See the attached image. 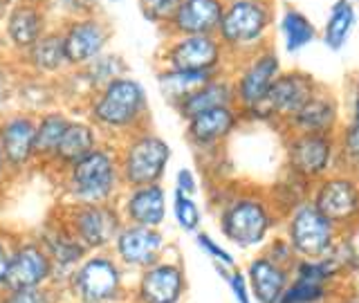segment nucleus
Segmentation results:
<instances>
[{
	"label": "nucleus",
	"mask_w": 359,
	"mask_h": 303,
	"mask_svg": "<svg viewBox=\"0 0 359 303\" xmlns=\"http://www.w3.org/2000/svg\"><path fill=\"white\" fill-rule=\"evenodd\" d=\"M88 115L97 130L133 135L140 130L142 119L149 115V95L137 79L123 74L97 90L90 99Z\"/></svg>",
	"instance_id": "nucleus-1"
},
{
	"label": "nucleus",
	"mask_w": 359,
	"mask_h": 303,
	"mask_svg": "<svg viewBox=\"0 0 359 303\" xmlns=\"http://www.w3.org/2000/svg\"><path fill=\"white\" fill-rule=\"evenodd\" d=\"M119 157L112 149L97 146L65 168V189L74 205H106L121 189Z\"/></svg>",
	"instance_id": "nucleus-2"
},
{
	"label": "nucleus",
	"mask_w": 359,
	"mask_h": 303,
	"mask_svg": "<svg viewBox=\"0 0 359 303\" xmlns=\"http://www.w3.org/2000/svg\"><path fill=\"white\" fill-rule=\"evenodd\" d=\"M117 157L123 187L160 184L171 162V146L151 130H137Z\"/></svg>",
	"instance_id": "nucleus-3"
},
{
	"label": "nucleus",
	"mask_w": 359,
	"mask_h": 303,
	"mask_svg": "<svg viewBox=\"0 0 359 303\" xmlns=\"http://www.w3.org/2000/svg\"><path fill=\"white\" fill-rule=\"evenodd\" d=\"M272 25V7L267 0H238L227 3L216 36L227 52L256 50Z\"/></svg>",
	"instance_id": "nucleus-4"
},
{
	"label": "nucleus",
	"mask_w": 359,
	"mask_h": 303,
	"mask_svg": "<svg viewBox=\"0 0 359 303\" xmlns=\"http://www.w3.org/2000/svg\"><path fill=\"white\" fill-rule=\"evenodd\" d=\"M56 27L61 32L65 61L70 65V70H79V67L95 61L99 54L108 50L112 39V25L101 11L99 14L67 18Z\"/></svg>",
	"instance_id": "nucleus-5"
},
{
	"label": "nucleus",
	"mask_w": 359,
	"mask_h": 303,
	"mask_svg": "<svg viewBox=\"0 0 359 303\" xmlns=\"http://www.w3.org/2000/svg\"><path fill=\"white\" fill-rule=\"evenodd\" d=\"M227 50L216 34H191V36H166L160 50L162 67L184 72H220Z\"/></svg>",
	"instance_id": "nucleus-6"
},
{
	"label": "nucleus",
	"mask_w": 359,
	"mask_h": 303,
	"mask_svg": "<svg viewBox=\"0 0 359 303\" xmlns=\"http://www.w3.org/2000/svg\"><path fill=\"white\" fill-rule=\"evenodd\" d=\"M52 27L54 18L45 0H18L0 18V39H3L7 52L20 56Z\"/></svg>",
	"instance_id": "nucleus-7"
},
{
	"label": "nucleus",
	"mask_w": 359,
	"mask_h": 303,
	"mask_svg": "<svg viewBox=\"0 0 359 303\" xmlns=\"http://www.w3.org/2000/svg\"><path fill=\"white\" fill-rule=\"evenodd\" d=\"M222 234L241 247H252L265 241V236L272 227V216L267 207L256 198L233 200L229 207H224L220 218Z\"/></svg>",
	"instance_id": "nucleus-8"
},
{
	"label": "nucleus",
	"mask_w": 359,
	"mask_h": 303,
	"mask_svg": "<svg viewBox=\"0 0 359 303\" xmlns=\"http://www.w3.org/2000/svg\"><path fill=\"white\" fill-rule=\"evenodd\" d=\"M290 247L303 258H323L334 245V227L312 205H301L290 218Z\"/></svg>",
	"instance_id": "nucleus-9"
},
{
	"label": "nucleus",
	"mask_w": 359,
	"mask_h": 303,
	"mask_svg": "<svg viewBox=\"0 0 359 303\" xmlns=\"http://www.w3.org/2000/svg\"><path fill=\"white\" fill-rule=\"evenodd\" d=\"M121 213L106 202V205H74L70 216V227L74 238L86 250L106 247L115 241L117 231L121 229Z\"/></svg>",
	"instance_id": "nucleus-10"
},
{
	"label": "nucleus",
	"mask_w": 359,
	"mask_h": 303,
	"mask_svg": "<svg viewBox=\"0 0 359 303\" xmlns=\"http://www.w3.org/2000/svg\"><path fill=\"white\" fill-rule=\"evenodd\" d=\"M34 135H36V115L32 112H9L0 119V151L11 171H22L36 160Z\"/></svg>",
	"instance_id": "nucleus-11"
},
{
	"label": "nucleus",
	"mask_w": 359,
	"mask_h": 303,
	"mask_svg": "<svg viewBox=\"0 0 359 303\" xmlns=\"http://www.w3.org/2000/svg\"><path fill=\"white\" fill-rule=\"evenodd\" d=\"M314 97V83L308 74L290 72L278 74L261 106L250 112H258L263 117H292Z\"/></svg>",
	"instance_id": "nucleus-12"
},
{
	"label": "nucleus",
	"mask_w": 359,
	"mask_h": 303,
	"mask_svg": "<svg viewBox=\"0 0 359 303\" xmlns=\"http://www.w3.org/2000/svg\"><path fill=\"white\" fill-rule=\"evenodd\" d=\"M278 74H280L278 56L269 50L258 52L254 59L243 67L238 81L233 83L236 101H238L245 110H254L256 106H261Z\"/></svg>",
	"instance_id": "nucleus-13"
},
{
	"label": "nucleus",
	"mask_w": 359,
	"mask_h": 303,
	"mask_svg": "<svg viewBox=\"0 0 359 303\" xmlns=\"http://www.w3.org/2000/svg\"><path fill=\"white\" fill-rule=\"evenodd\" d=\"M224 5V0H182L162 32L166 36L216 34Z\"/></svg>",
	"instance_id": "nucleus-14"
},
{
	"label": "nucleus",
	"mask_w": 359,
	"mask_h": 303,
	"mask_svg": "<svg viewBox=\"0 0 359 303\" xmlns=\"http://www.w3.org/2000/svg\"><path fill=\"white\" fill-rule=\"evenodd\" d=\"M74 290L83 303H106L119 290V269L106 256L86 261L74 276Z\"/></svg>",
	"instance_id": "nucleus-15"
},
{
	"label": "nucleus",
	"mask_w": 359,
	"mask_h": 303,
	"mask_svg": "<svg viewBox=\"0 0 359 303\" xmlns=\"http://www.w3.org/2000/svg\"><path fill=\"white\" fill-rule=\"evenodd\" d=\"M115 252L126 265L151 267L164 247V236L155 227H140V224H121L115 236Z\"/></svg>",
	"instance_id": "nucleus-16"
},
{
	"label": "nucleus",
	"mask_w": 359,
	"mask_h": 303,
	"mask_svg": "<svg viewBox=\"0 0 359 303\" xmlns=\"http://www.w3.org/2000/svg\"><path fill=\"white\" fill-rule=\"evenodd\" d=\"M128 194L121 202V220L140 227H160L166 218V191L162 184L126 187Z\"/></svg>",
	"instance_id": "nucleus-17"
},
{
	"label": "nucleus",
	"mask_w": 359,
	"mask_h": 303,
	"mask_svg": "<svg viewBox=\"0 0 359 303\" xmlns=\"http://www.w3.org/2000/svg\"><path fill=\"white\" fill-rule=\"evenodd\" d=\"M16 61L25 67V70H29L34 76H41V79H52V76H61L70 72V65L65 61L63 39L56 25L45 32L27 52L16 56Z\"/></svg>",
	"instance_id": "nucleus-18"
},
{
	"label": "nucleus",
	"mask_w": 359,
	"mask_h": 303,
	"mask_svg": "<svg viewBox=\"0 0 359 303\" xmlns=\"http://www.w3.org/2000/svg\"><path fill=\"white\" fill-rule=\"evenodd\" d=\"M52 269V258L39 245H22L9 256L7 274L3 283L14 290H32L39 288L48 278Z\"/></svg>",
	"instance_id": "nucleus-19"
},
{
	"label": "nucleus",
	"mask_w": 359,
	"mask_h": 303,
	"mask_svg": "<svg viewBox=\"0 0 359 303\" xmlns=\"http://www.w3.org/2000/svg\"><path fill=\"white\" fill-rule=\"evenodd\" d=\"M314 209L323 218L334 222H348L359 213V189L348 177H332L317 189Z\"/></svg>",
	"instance_id": "nucleus-20"
},
{
	"label": "nucleus",
	"mask_w": 359,
	"mask_h": 303,
	"mask_svg": "<svg viewBox=\"0 0 359 303\" xmlns=\"http://www.w3.org/2000/svg\"><path fill=\"white\" fill-rule=\"evenodd\" d=\"M236 123H238V112L233 106L211 108L187 119V137L198 149H211L229 137Z\"/></svg>",
	"instance_id": "nucleus-21"
},
{
	"label": "nucleus",
	"mask_w": 359,
	"mask_h": 303,
	"mask_svg": "<svg viewBox=\"0 0 359 303\" xmlns=\"http://www.w3.org/2000/svg\"><path fill=\"white\" fill-rule=\"evenodd\" d=\"M332 160L330 135L299 133V137L290 144V164L301 177H319Z\"/></svg>",
	"instance_id": "nucleus-22"
},
{
	"label": "nucleus",
	"mask_w": 359,
	"mask_h": 303,
	"mask_svg": "<svg viewBox=\"0 0 359 303\" xmlns=\"http://www.w3.org/2000/svg\"><path fill=\"white\" fill-rule=\"evenodd\" d=\"M97 146H99V130L95 128V123L70 119V126L63 133L50 164H56L61 171H65V168H70L81 157H86L90 151H95Z\"/></svg>",
	"instance_id": "nucleus-23"
},
{
	"label": "nucleus",
	"mask_w": 359,
	"mask_h": 303,
	"mask_svg": "<svg viewBox=\"0 0 359 303\" xmlns=\"http://www.w3.org/2000/svg\"><path fill=\"white\" fill-rule=\"evenodd\" d=\"M236 93H233V83L227 81L222 76H213L207 83H202L198 90H194L189 97H184L175 110L182 115L184 119H191L200 115V112L211 110V108H220V106H233Z\"/></svg>",
	"instance_id": "nucleus-24"
},
{
	"label": "nucleus",
	"mask_w": 359,
	"mask_h": 303,
	"mask_svg": "<svg viewBox=\"0 0 359 303\" xmlns=\"http://www.w3.org/2000/svg\"><path fill=\"white\" fill-rule=\"evenodd\" d=\"M184 288V276L175 265H153L142 278L140 297L144 303H177Z\"/></svg>",
	"instance_id": "nucleus-25"
},
{
	"label": "nucleus",
	"mask_w": 359,
	"mask_h": 303,
	"mask_svg": "<svg viewBox=\"0 0 359 303\" xmlns=\"http://www.w3.org/2000/svg\"><path fill=\"white\" fill-rule=\"evenodd\" d=\"M250 283L261 303H278L287 288V272L272 258H256L250 265Z\"/></svg>",
	"instance_id": "nucleus-26"
},
{
	"label": "nucleus",
	"mask_w": 359,
	"mask_h": 303,
	"mask_svg": "<svg viewBox=\"0 0 359 303\" xmlns=\"http://www.w3.org/2000/svg\"><path fill=\"white\" fill-rule=\"evenodd\" d=\"M74 74L76 81L86 83V88L90 93H97L104 86H108L110 81H115V79L123 76L128 72V65L123 61L121 54H115V52H104L99 54L95 61H90L88 65L79 67V70H70Z\"/></svg>",
	"instance_id": "nucleus-27"
},
{
	"label": "nucleus",
	"mask_w": 359,
	"mask_h": 303,
	"mask_svg": "<svg viewBox=\"0 0 359 303\" xmlns=\"http://www.w3.org/2000/svg\"><path fill=\"white\" fill-rule=\"evenodd\" d=\"M70 119L61 110H45L36 117V135H34V155L41 162H52L63 133L70 126Z\"/></svg>",
	"instance_id": "nucleus-28"
},
{
	"label": "nucleus",
	"mask_w": 359,
	"mask_h": 303,
	"mask_svg": "<svg viewBox=\"0 0 359 303\" xmlns=\"http://www.w3.org/2000/svg\"><path fill=\"white\" fill-rule=\"evenodd\" d=\"M213 76H218V74L184 72V70H171V67H160V70H157V88H160L162 97L175 108L184 97H189L194 90H198L202 83H207Z\"/></svg>",
	"instance_id": "nucleus-29"
},
{
	"label": "nucleus",
	"mask_w": 359,
	"mask_h": 303,
	"mask_svg": "<svg viewBox=\"0 0 359 303\" xmlns=\"http://www.w3.org/2000/svg\"><path fill=\"white\" fill-rule=\"evenodd\" d=\"M292 126L299 133H312V135H328L334 126L337 108L332 99L328 97H312L306 106L290 117Z\"/></svg>",
	"instance_id": "nucleus-30"
},
{
	"label": "nucleus",
	"mask_w": 359,
	"mask_h": 303,
	"mask_svg": "<svg viewBox=\"0 0 359 303\" xmlns=\"http://www.w3.org/2000/svg\"><path fill=\"white\" fill-rule=\"evenodd\" d=\"M280 32L287 52H299L314 41V27L306 14L297 9H285L280 16Z\"/></svg>",
	"instance_id": "nucleus-31"
},
{
	"label": "nucleus",
	"mask_w": 359,
	"mask_h": 303,
	"mask_svg": "<svg viewBox=\"0 0 359 303\" xmlns=\"http://www.w3.org/2000/svg\"><path fill=\"white\" fill-rule=\"evenodd\" d=\"M353 27H355V9L348 0H341V3L334 5L328 27H325V43H328V48L341 50L348 36H351Z\"/></svg>",
	"instance_id": "nucleus-32"
},
{
	"label": "nucleus",
	"mask_w": 359,
	"mask_h": 303,
	"mask_svg": "<svg viewBox=\"0 0 359 303\" xmlns=\"http://www.w3.org/2000/svg\"><path fill=\"white\" fill-rule=\"evenodd\" d=\"M48 9L54 18V25L76 18V16H88V14H99L101 11V0H45Z\"/></svg>",
	"instance_id": "nucleus-33"
},
{
	"label": "nucleus",
	"mask_w": 359,
	"mask_h": 303,
	"mask_svg": "<svg viewBox=\"0 0 359 303\" xmlns=\"http://www.w3.org/2000/svg\"><path fill=\"white\" fill-rule=\"evenodd\" d=\"M328 295V288L325 283H317V281H306V278H297L294 283L287 285L283 297L278 303H319Z\"/></svg>",
	"instance_id": "nucleus-34"
},
{
	"label": "nucleus",
	"mask_w": 359,
	"mask_h": 303,
	"mask_svg": "<svg viewBox=\"0 0 359 303\" xmlns=\"http://www.w3.org/2000/svg\"><path fill=\"white\" fill-rule=\"evenodd\" d=\"M48 256L54 258L59 265H72L76 261H81V256L86 254V247L79 243L72 236H54V238L48 241Z\"/></svg>",
	"instance_id": "nucleus-35"
},
{
	"label": "nucleus",
	"mask_w": 359,
	"mask_h": 303,
	"mask_svg": "<svg viewBox=\"0 0 359 303\" xmlns=\"http://www.w3.org/2000/svg\"><path fill=\"white\" fill-rule=\"evenodd\" d=\"M180 3H182V0H137V7L142 11L144 20H149L151 25L164 29Z\"/></svg>",
	"instance_id": "nucleus-36"
},
{
	"label": "nucleus",
	"mask_w": 359,
	"mask_h": 303,
	"mask_svg": "<svg viewBox=\"0 0 359 303\" xmlns=\"http://www.w3.org/2000/svg\"><path fill=\"white\" fill-rule=\"evenodd\" d=\"M173 216L184 231H196L200 227V209L196 200L175 191L173 194Z\"/></svg>",
	"instance_id": "nucleus-37"
},
{
	"label": "nucleus",
	"mask_w": 359,
	"mask_h": 303,
	"mask_svg": "<svg viewBox=\"0 0 359 303\" xmlns=\"http://www.w3.org/2000/svg\"><path fill=\"white\" fill-rule=\"evenodd\" d=\"M198 245L205 250L209 256L216 258L218 263H224V265H233V256L227 252V250H222V247L211 238L209 234H198Z\"/></svg>",
	"instance_id": "nucleus-38"
},
{
	"label": "nucleus",
	"mask_w": 359,
	"mask_h": 303,
	"mask_svg": "<svg viewBox=\"0 0 359 303\" xmlns=\"http://www.w3.org/2000/svg\"><path fill=\"white\" fill-rule=\"evenodd\" d=\"M344 149H346L348 160L353 164H359V119H355L353 126L348 128L346 140H344Z\"/></svg>",
	"instance_id": "nucleus-39"
},
{
	"label": "nucleus",
	"mask_w": 359,
	"mask_h": 303,
	"mask_svg": "<svg viewBox=\"0 0 359 303\" xmlns=\"http://www.w3.org/2000/svg\"><path fill=\"white\" fill-rule=\"evenodd\" d=\"M175 191L194 198V194L198 191V182H196V175H194L191 168H180V171H177V175H175Z\"/></svg>",
	"instance_id": "nucleus-40"
},
{
	"label": "nucleus",
	"mask_w": 359,
	"mask_h": 303,
	"mask_svg": "<svg viewBox=\"0 0 359 303\" xmlns=\"http://www.w3.org/2000/svg\"><path fill=\"white\" fill-rule=\"evenodd\" d=\"M43 299L45 297L41 295V292L36 288H32V290H14L5 299V303H45Z\"/></svg>",
	"instance_id": "nucleus-41"
},
{
	"label": "nucleus",
	"mask_w": 359,
	"mask_h": 303,
	"mask_svg": "<svg viewBox=\"0 0 359 303\" xmlns=\"http://www.w3.org/2000/svg\"><path fill=\"white\" fill-rule=\"evenodd\" d=\"M229 285H231V292L238 299V303H250V290H247V281H245V274L236 272L229 276Z\"/></svg>",
	"instance_id": "nucleus-42"
},
{
	"label": "nucleus",
	"mask_w": 359,
	"mask_h": 303,
	"mask_svg": "<svg viewBox=\"0 0 359 303\" xmlns=\"http://www.w3.org/2000/svg\"><path fill=\"white\" fill-rule=\"evenodd\" d=\"M11 95H14V81H9V74L0 70V108L7 104Z\"/></svg>",
	"instance_id": "nucleus-43"
},
{
	"label": "nucleus",
	"mask_w": 359,
	"mask_h": 303,
	"mask_svg": "<svg viewBox=\"0 0 359 303\" xmlns=\"http://www.w3.org/2000/svg\"><path fill=\"white\" fill-rule=\"evenodd\" d=\"M7 265H9V254H7V250H5V245L0 243V283H3V281H5Z\"/></svg>",
	"instance_id": "nucleus-44"
},
{
	"label": "nucleus",
	"mask_w": 359,
	"mask_h": 303,
	"mask_svg": "<svg viewBox=\"0 0 359 303\" xmlns=\"http://www.w3.org/2000/svg\"><path fill=\"white\" fill-rule=\"evenodd\" d=\"M16 3H18V0H0V18H3Z\"/></svg>",
	"instance_id": "nucleus-45"
},
{
	"label": "nucleus",
	"mask_w": 359,
	"mask_h": 303,
	"mask_svg": "<svg viewBox=\"0 0 359 303\" xmlns=\"http://www.w3.org/2000/svg\"><path fill=\"white\" fill-rule=\"evenodd\" d=\"M7 162H5V155H3V151H0V182H3V177H5V173H7Z\"/></svg>",
	"instance_id": "nucleus-46"
},
{
	"label": "nucleus",
	"mask_w": 359,
	"mask_h": 303,
	"mask_svg": "<svg viewBox=\"0 0 359 303\" xmlns=\"http://www.w3.org/2000/svg\"><path fill=\"white\" fill-rule=\"evenodd\" d=\"M224 3H238V0H224Z\"/></svg>",
	"instance_id": "nucleus-47"
}]
</instances>
